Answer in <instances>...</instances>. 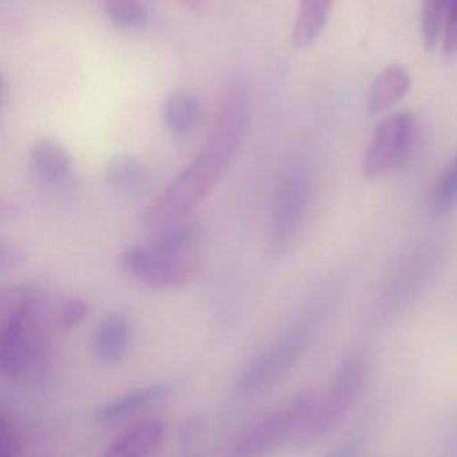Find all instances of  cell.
Wrapping results in <instances>:
<instances>
[{
    "mask_svg": "<svg viewBox=\"0 0 457 457\" xmlns=\"http://www.w3.org/2000/svg\"><path fill=\"white\" fill-rule=\"evenodd\" d=\"M247 111L245 90L239 87L228 90L199 154L141 213L144 227L157 231L178 223L210 194L242 140Z\"/></svg>",
    "mask_w": 457,
    "mask_h": 457,
    "instance_id": "obj_1",
    "label": "cell"
},
{
    "mask_svg": "<svg viewBox=\"0 0 457 457\" xmlns=\"http://www.w3.org/2000/svg\"><path fill=\"white\" fill-rule=\"evenodd\" d=\"M0 371L10 381H33L46 365L41 296L18 286L0 299Z\"/></svg>",
    "mask_w": 457,
    "mask_h": 457,
    "instance_id": "obj_2",
    "label": "cell"
},
{
    "mask_svg": "<svg viewBox=\"0 0 457 457\" xmlns=\"http://www.w3.org/2000/svg\"><path fill=\"white\" fill-rule=\"evenodd\" d=\"M365 362L357 355L342 361L322 395H315L314 403L302 422L293 444L310 445L333 432L346 417L360 395L365 381Z\"/></svg>",
    "mask_w": 457,
    "mask_h": 457,
    "instance_id": "obj_3",
    "label": "cell"
},
{
    "mask_svg": "<svg viewBox=\"0 0 457 457\" xmlns=\"http://www.w3.org/2000/svg\"><path fill=\"white\" fill-rule=\"evenodd\" d=\"M315 393L302 392L240 430L221 457H266L286 443H293L306 419Z\"/></svg>",
    "mask_w": 457,
    "mask_h": 457,
    "instance_id": "obj_4",
    "label": "cell"
},
{
    "mask_svg": "<svg viewBox=\"0 0 457 457\" xmlns=\"http://www.w3.org/2000/svg\"><path fill=\"white\" fill-rule=\"evenodd\" d=\"M310 337L309 326L301 323L280 334L245 366L239 378L240 389L248 395H256L282 381L303 354Z\"/></svg>",
    "mask_w": 457,
    "mask_h": 457,
    "instance_id": "obj_5",
    "label": "cell"
},
{
    "mask_svg": "<svg viewBox=\"0 0 457 457\" xmlns=\"http://www.w3.org/2000/svg\"><path fill=\"white\" fill-rule=\"evenodd\" d=\"M121 266L137 282L157 290H165L191 282L199 271V259L195 253L179 255L165 253L144 243L128 247L122 253Z\"/></svg>",
    "mask_w": 457,
    "mask_h": 457,
    "instance_id": "obj_6",
    "label": "cell"
},
{
    "mask_svg": "<svg viewBox=\"0 0 457 457\" xmlns=\"http://www.w3.org/2000/svg\"><path fill=\"white\" fill-rule=\"evenodd\" d=\"M414 137V120L406 112L387 114L374 129L363 156L362 170L374 179L397 168L408 156Z\"/></svg>",
    "mask_w": 457,
    "mask_h": 457,
    "instance_id": "obj_7",
    "label": "cell"
},
{
    "mask_svg": "<svg viewBox=\"0 0 457 457\" xmlns=\"http://www.w3.org/2000/svg\"><path fill=\"white\" fill-rule=\"evenodd\" d=\"M310 200V180L304 170L288 173L280 184L272 215V243L282 250L293 242L301 228Z\"/></svg>",
    "mask_w": 457,
    "mask_h": 457,
    "instance_id": "obj_8",
    "label": "cell"
},
{
    "mask_svg": "<svg viewBox=\"0 0 457 457\" xmlns=\"http://www.w3.org/2000/svg\"><path fill=\"white\" fill-rule=\"evenodd\" d=\"M165 435L162 420H143L117 436L98 457H152L164 443Z\"/></svg>",
    "mask_w": 457,
    "mask_h": 457,
    "instance_id": "obj_9",
    "label": "cell"
},
{
    "mask_svg": "<svg viewBox=\"0 0 457 457\" xmlns=\"http://www.w3.org/2000/svg\"><path fill=\"white\" fill-rule=\"evenodd\" d=\"M170 393H172V389L170 385L162 384V382L129 390V392L117 395L113 400L101 405L96 411L95 421L101 425H111L129 419V417L167 400Z\"/></svg>",
    "mask_w": 457,
    "mask_h": 457,
    "instance_id": "obj_10",
    "label": "cell"
},
{
    "mask_svg": "<svg viewBox=\"0 0 457 457\" xmlns=\"http://www.w3.org/2000/svg\"><path fill=\"white\" fill-rule=\"evenodd\" d=\"M31 170L37 178L50 186L68 183L73 170V160L68 149L52 137H42L30 149Z\"/></svg>",
    "mask_w": 457,
    "mask_h": 457,
    "instance_id": "obj_11",
    "label": "cell"
},
{
    "mask_svg": "<svg viewBox=\"0 0 457 457\" xmlns=\"http://www.w3.org/2000/svg\"><path fill=\"white\" fill-rule=\"evenodd\" d=\"M411 73L401 63L385 66L371 82L368 95V111L382 113L405 97L411 87Z\"/></svg>",
    "mask_w": 457,
    "mask_h": 457,
    "instance_id": "obj_12",
    "label": "cell"
},
{
    "mask_svg": "<svg viewBox=\"0 0 457 457\" xmlns=\"http://www.w3.org/2000/svg\"><path fill=\"white\" fill-rule=\"evenodd\" d=\"M132 328L122 315L111 314L104 318L96 330L93 352L98 362L114 365L120 362L129 349Z\"/></svg>",
    "mask_w": 457,
    "mask_h": 457,
    "instance_id": "obj_13",
    "label": "cell"
},
{
    "mask_svg": "<svg viewBox=\"0 0 457 457\" xmlns=\"http://www.w3.org/2000/svg\"><path fill=\"white\" fill-rule=\"evenodd\" d=\"M162 116L165 128L173 136L188 135L199 120V97L189 90H175L165 97Z\"/></svg>",
    "mask_w": 457,
    "mask_h": 457,
    "instance_id": "obj_14",
    "label": "cell"
},
{
    "mask_svg": "<svg viewBox=\"0 0 457 457\" xmlns=\"http://www.w3.org/2000/svg\"><path fill=\"white\" fill-rule=\"evenodd\" d=\"M331 2L304 0L299 4L293 29V42L298 47H309L318 41L328 25Z\"/></svg>",
    "mask_w": 457,
    "mask_h": 457,
    "instance_id": "obj_15",
    "label": "cell"
},
{
    "mask_svg": "<svg viewBox=\"0 0 457 457\" xmlns=\"http://www.w3.org/2000/svg\"><path fill=\"white\" fill-rule=\"evenodd\" d=\"M200 234L202 229L199 223L181 220L157 229L146 243L165 253L187 255V253H194L192 250L196 245Z\"/></svg>",
    "mask_w": 457,
    "mask_h": 457,
    "instance_id": "obj_16",
    "label": "cell"
},
{
    "mask_svg": "<svg viewBox=\"0 0 457 457\" xmlns=\"http://www.w3.org/2000/svg\"><path fill=\"white\" fill-rule=\"evenodd\" d=\"M106 184L119 191H133L143 186L146 170L143 162L130 154H119L109 160L104 170Z\"/></svg>",
    "mask_w": 457,
    "mask_h": 457,
    "instance_id": "obj_17",
    "label": "cell"
},
{
    "mask_svg": "<svg viewBox=\"0 0 457 457\" xmlns=\"http://www.w3.org/2000/svg\"><path fill=\"white\" fill-rule=\"evenodd\" d=\"M457 203V151L438 178L430 199L432 212L445 215Z\"/></svg>",
    "mask_w": 457,
    "mask_h": 457,
    "instance_id": "obj_18",
    "label": "cell"
},
{
    "mask_svg": "<svg viewBox=\"0 0 457 457\" xmlns=\"http://www.w3.org/2000/svg\"><path fill=\"white\" fill-rule=\"evenodd\" d=\"M106 17L121 28H140L146 23L149 12L145 4L135 0H109L104 4Z\"/></svg>",
    "mask_w": 457,
    "mask_h": 457,
    "instance_id": "obj_19",
    "label": "cell"
},
{
    "mask_svg": "<svg viewBox=\"0 0 457 457\" xmlns=\"http://www.w3.org/2000/svg\"><path fill=\"white\" fill-rule=\"evenodd\" d=\"M446 9L448 4L441 0H429L422 4L421 10V33L422 41L428 49H433L441 36L445 25Z\"/></svg>",
    "mask_w": 457,
    "mask_h": 457,
    "instance_id": "obj_20",
    "label": "cell"
},
{
    "mask_svg": "<svg viewBox=\"0 0 457 457\" xmlns=\"http://www.w3.org/2000/svg\"><path fill=\"white\" fill-rule=\"evenodd\" d=\"M89 315V304L79 296H69L58 307V323L63 330L79 328Z\"/></svg>",
    "mask_w": 457,
    "mask_h": 457,
    "instance_id": "obj_21",
    "label": "cell"
},
{
    "mask_svg": "<svg viewBox=\"0 0 457 457\" xmlns=\"http://www.w3.org/2000/svg\"><path fill=\"white\" fill-rule=\"evenodd\" d=\"M22 444L14 422L2 413L0 417V457H21Z\"/></svg>",
    "mask_w": 457,
    "mask_h": 457,
    "instance_id": "obj_22",
    "label": "cell"
},
{
    "mask_svg": "<svg viewBox=\"0 0 457 457\" xmlns=\"http://www.w3.org/2000/svg\"><path fill=\"white\" fill-rule=\"evenodd\" d=\"M443 49L446 54L457 53V0L448 4L446 9Z\"/></svg>",
    "mask_w": 457,
    "mask_h": 457,
    "instance_id": "obj_23",
    "label": "cell"
},
{
    "mask_svg": "<svg viewBox=\"0 0 457 457\" xmlns=\"http://www.w3.org/2000/svg\"><path fill=\"white\" fill-rule=\"evenodd\" d=\"M25 261V253L18 245H2L0 247V271L6 272L14 270Z\"/></svg>",
    "mask_w": 457,
    "mask_h": 457,
    "instance_id": "obj_24",
    "label": "cell"
},
{
    "mask_svg": "<svg viewBox=\"0 0 457 457\" xmlns=\"http://www.w3.org/2000/svg\"><path fill=\"white\" fill-rule=\"evenodd\" d=\"M363 449V440L360 437L350 438L342 444L328 457H361Z\"/></svg>",
    "mask_w": 457,
    "mask_h": 457,
    "instance_id": "obj_25",
    "label": "cell"
},
{
    "mask_svg": "<svg viewBox=\"0 0 457 457\" xmlns=\"http://www.w3.org/2000/svg\"><path fill=\"white\" fill-rule=\"evenodd\" d=\"M180 457H203V454L192 448H186Z\"/></svg>",
    "mask_w": 457,
    "mask_h": 457,
    "instance_id": "obj_26",
    "label": "cell"
}]
</instances>
